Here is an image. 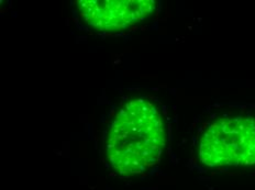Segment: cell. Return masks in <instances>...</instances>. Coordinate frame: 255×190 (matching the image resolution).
Returning <instances> with one entry per match:
<instances>
[{
    "mask_svg": "<svg viewBox=\"0 0 255 190\" xmlns=\"http://www.w3.org/2000/svg\"><path fill=\"white\" fill-rule=\"evenodd\" d=\"M76 3L79 17L85 23L107 32L130 28L155 9L152 0H81Z\"/></svg>",
    "mask_w": 255,
    "mask_h": 190,
    "instance_id": "obj_3",
    "label": "cell"
},
{
    "mask_svg": "<svg viewBox=\"0 0 255 190\" xmlns=\"http://www.w3.org/2000/svg\"><path fill=\"white\" fill-rule=\"evenodd\" d=\"M198 155L209 167L255 165V118L233 115L215 120L200 136Z\"/></svg>",
    "mask_w": 255,
    "mask_h": 190,
    "instance_id": "obj_2",
    "label": "cell"
},
{
    "mask_svg": "<svg viewBox=\"0 0 255 190\" xmlns=\"http://www.w3.org/2000/svg\"><path fill=\"white\" fill-rule=\"evenodd\" d=\"M165 142V128L158 109L145 99H134L116 114L106 141V153L117 172L137 175L159 161Z\"/></svg>",
    "mask_w": 255,
    "mask_h": 190,
    "instance_id": "obj_1",
    "label": "cell"
}]
</instances>
